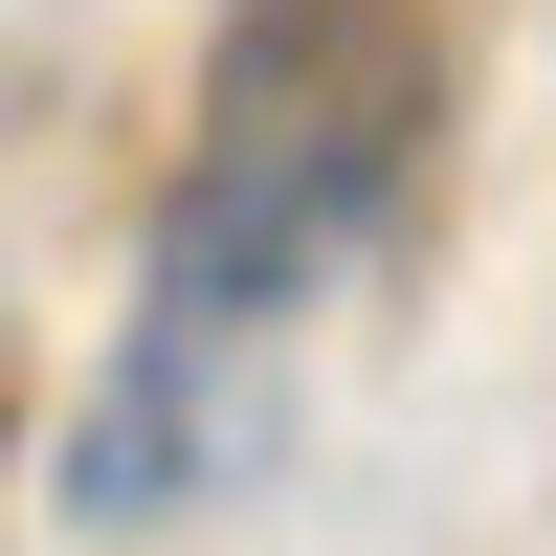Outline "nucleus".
Instances as JSON below:
<instances>
[{"label": "nucleus", "instance_id": "1", "mask_svg": "<svg viewBox=\"0 0 556 556\" xmlns=\"http://www.w3.org/2000/svg\"><path fill=\"white\" fill-rule=\"evenodd\" d=\"M424 134H445V67H424L401 0H245L223 67H201V156H178V201H156V290H134V334L267 379V356L401 245Z\"/></svg>", "mask_w": 556, "mask_h": 556}]
</instances>
